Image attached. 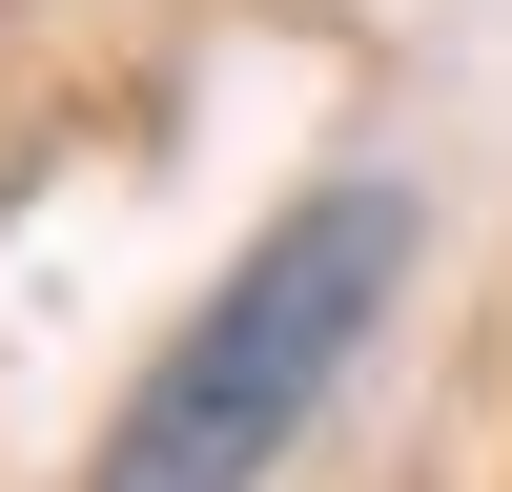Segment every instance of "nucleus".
<instances>
[{
  "mask_svg": "<svg viewBox=\"0 0 512 492\" xmlns=\"http://www.w3.org/2000/svg\"><path fill=\"white\" fill-rule=\"evenodd\" d=\"M390 287H410V185H308L287 226H246V267L185 308V349L123 390V431H103V472L82 492H267L287 472V431H308L328 390H349V349L390 328Z\"/></svg>",
  "mask_w": 512,
  "mask_h": 492,
  "instance_id": "obj_1",
  "label": "nucleus"
}]
</instances>
